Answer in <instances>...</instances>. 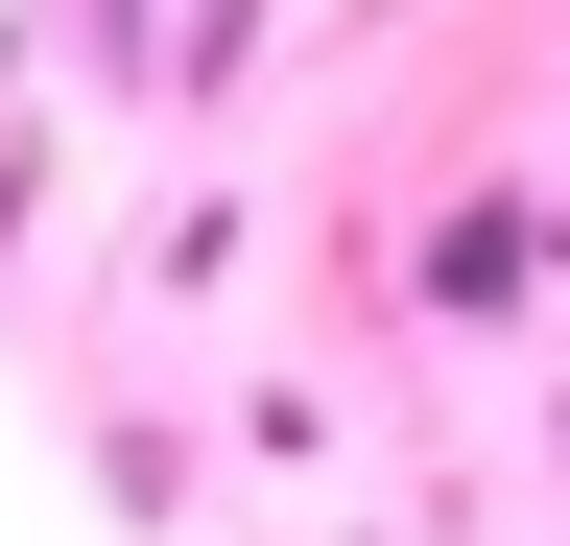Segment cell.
Returning <instances> with one entry per match:
<instances>
[{"label": "cell", "instance_id": "1", "mask_svg": "<svg viewBox=\"0 0 570 546\" xmlns=\"http://www.w3.org/2000/svg\"><path fill=\"white\" fill-rule=\"evenodd\" d=\"M71 24H142V0H71Z\"/></svg>", "mask_w": 570, "mask_h": 546}]
</instances>
